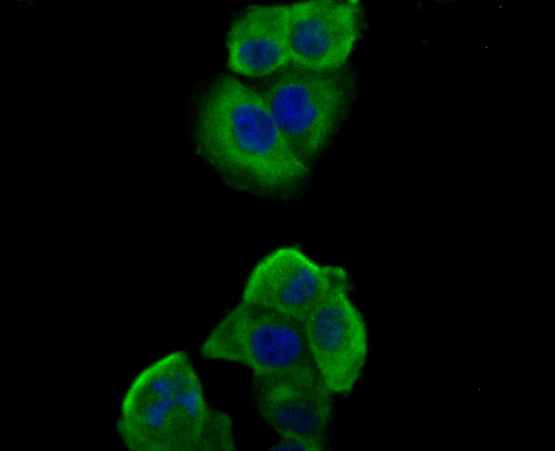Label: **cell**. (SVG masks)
<instances>
[{
    "instance_id": "obj_1",
    "label": "cell",
    "mask_w": 555,
    "mask_h": 451,
    "mask_svg": "<svg viewBox=\"0 0 555 451\" xmlns=\"http://www.w3.org/2000/svg\"><path fill=\"white\" fill-rule=\"evenodd\" d=\"M199 154L231 187L289 199L306 187L311 169L292 152L255 88L222 74L201 90L193 117Z\"/></svg>"
},
{
    "instance_id": "obj_2",
    "label": "cell",
    "mask_w": 555,
    "mask_h": 451,
    "mask_svg": "<svg viewBox=\"0 0 555 451\" xmlns=\"http://www.w3.org/2000/svg\"><path fill=\"white\" fill-rule=\"evenodd\" d=\"M117 430L132 451H234L232 419L206 398L183 351L142 370L127 391Z\"/></svg>"
},
{
    "instance_id": "obj_3",
    "label": "cell",
    "mask_w": 555,
    "mask_h": 451,
    "mask_svg": "<svg viewBox=\"0 0 555 451\" xmlns=\"http://www.w3.org/2000/svg\"><path fill=\"white\" fill-rule=\"evenodd\" d=\"M253 87L292 152L311 169L349 117L359 78L347 65L316 70L289 63Z\"/></svg>"
},
{
    "instance_id": "obj_4",
    "label": "cell",
    "mask_w": 555,
    "mask_h": 451,
    "mask_svg": "<svg viewBox=\"0 0 555 451\" xmlns=\"http://www.w3.org/2000/svg\"><path fill=\"white\" fill-rule=\"evenodd\" d=\"M200 352L208 360L245 366L253 374L316 368L302 321L243 300L216 324Z\"/></svg>"
},
{
    "instance_id": "obj_5",
    "label": "cell",
    "mask_w": 555,
    "mask_h": 451,
    "mask_svg": "<svg viewBox=\"0 0 555 451\" xmlns=\"http://www.w3.org/2000/svg\"><path fill=\"white\" fill-rule=\"evenodd\" d=\"M342 288H351L346 269L319 264L298 248L284 246L253 267L241 300L302 321L327 296Z\"/></svg>"
},
{
    "instance_id": "obj_6",
    "label": "cell",
    "mask_w": 555,
    "mask_h": 451,
    "mask_svg": "<svg viewBox=\"0 0 555 451\" xmlns=\"http://www.w3.org/2000/svg\"><path fill=\"white\" fill-rule=\"evenodd\" d=\"M349 290L332 292L302 320L316 368L332 393L338 395H347L354 388L369 348L366 322Z\"/></svg>"
},
{
    "instance_id": "obj_7",
    "label": "cell",
    "mask_w": 555,
    "mask_h": 451,
    "mask_svg": "<svg viewBox=\"0 0 555 451\" xmlns=\"http://www.w3.org/2000/svg\"><path fill=\"white\" fill-rule=\"evenodd\" d=\"M333 395L315 368L252 377L253 403L280 437H301L329 445Z\"/></svg>"
},
{
    "instance_id": "obj_8",
    "label": "cell",
    "mask_w": 555,
    "mask_h": 451,
    "mask_svg": "<svg viewBox=\"0 0 555 451\" xmlns=\"http://www.w3.org/2000/svg\"><path fill=\"white\" fill-rule=\"evenodd\" d=\"M365 28L358 0H311L290 4L287 46L290 63L331 70L347 61Z\"/></svg>"
},
{
    "instance_id": "obj_9",
    "label": "cell",
    "mask_w": 555,
    "mask_h": 451,
    "mask_svg": "<svg viewBox=\"0 0 555 451\" xmlns=\"http://www.w3.org/2000/svg\"><path fill=\"white\" fill-rule=\"evenodd\" d=\"M289 11L290 4H253L243 9L226 36L229 69L260 79L288 64Z\"/></svg>"
},
{
    "instance_id": "obj_10",
    "label": "cell",
    "mask_w": 555,
    "mask_h": 451,
    "mask_svg": "<svg viewBox=\"0 0 555 451\" xmlns=\"http://www.w3.org/2000/svg\"><path fill=\"white\" fill-rule=\"evenodd\" d=\"M329 445L314 440L301 437H280L271 450L323 451Z\"/></svg>"
}]
</instances>
